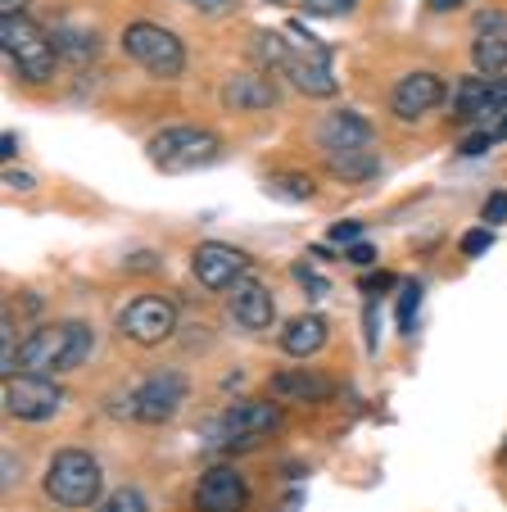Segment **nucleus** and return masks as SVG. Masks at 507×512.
I'll list each match as a JSON object with an SVG mask.
<instances>
[{"mask_svg":"<svg viewBox=\"0 0 507 512\" xmlns=\"http://www.w3.org/2000/svg\"><path fill=\"white\" fill-rule=\"evenodd\" d=\"M191 272L204 290H231L245 281L249 259H245V250H236V245L204 241V245H195V254H191Z\"/></svg>","mask_w":507,"mask_h":512,"instance_id":"12","label":"nucleus"},{"mask_svg":"<svg viewBox=\"0 0 507 512\" xmlns=\"http://www.w3.org/2000/svg\"><path fill=\"white\" fill-rule=\"evenodd\" d=\"M313 141L322 150V159H335V155H358V150H372L376 145V132L363 114L354 109H335V114H322L313 127Z\"/></svg>","mask_w":507,"mask_h":512,"instance_id":"10","label":"nucleus"},{"mask_svg":"<svg viewBox=\"0 0 507 512\" xmlns=\"http://www.w3.org/2000/svg\"><path fill=\"white\" fill-rule=\"evenodd\" d=\"M480 223H485V227L507 223V191H494V195H489L485 209H480Z\"/></svg>","mask_w":507,"mask_h":512,"instance_id":"28","label":"nucleus"},{"mask_svg":"<svg viewBox=\"0 0 507 512\" xmlns=\"http://www.w3.org/2000/svg\"><path fill=\"white\" fill-rule=\"evenodd\" d=\"M335 177H345V182H367L376 173V150H358V155H335L326 159Z\"/></svg>","mask_w":507,"mask_h":512,"instance_id":"21","label":"nucleus"},{"mask_svg":"<svg viewBox=\"0 0 507 512\" xmlns=\"http://www.w3.org/2000/svg\"><path fill=\"white\" fill-rule=\"evenodd\" d=\"M14 155H19V136H0V159H14Z\"/></svg>","mask_w":507,"mask_h":512,"instance_id":"35","label":"nucleus"},{"mask_svg":"<svg viewBox=\"0 0 507 512\" xmlns=\"http://www.w3.org/2000/svg\"><path fill=\"white\" fill-rule=\"evenodd\" d=\"M50 37H55L59 55H68V59H91V55H96V41H91V32H77L73 23H64V28L50 32Z\"/></svg>","mask_w":507,"mask_h":512,"instance_id":"22","label":"nucleus"},{"mask_svg":"<svg viewBox=\"0 0 507 512\" xmlns=\"http://www.w3.org/2000/svg\"><path fill=\"white\" fill-rule=\"evenodd\" d=\"M268 390L277 404H322V399H331L335 386H331V377H322V372L281 368V372H272Z\"/></svg>","mask_w":507,"mask_h":512,"instance_id":"16","label":"nucleus"},{"mask_svg":"<svg viewBox=\"0 0 507 512\" xmlns=\"http://www.w3.org/2000/svg\"><path fill=\"white\" fill-rule=\"evenodd\" d=\"M118 327H123V336L136 340V345H163V340L177 331V309H173V300H163V295H136L123 309Z\"/></svg>","mask_w":507,"mask_h":512,"instance_id":"11","label":"nucleus"},{"mask_svg":"<svg viewBox=\"0 0 507 512\" xmlns=\"http://www.w3.org/2000/svg\"><path fill=\"white\" fill-rule=\"evenodd\" d=\"M96 512H150V508H145V494H141V490L123 485V490H114L109 499H100Z\"/></svg>","mask_w":507,"mask_h":512,"instance_id":"24","label":"nucleus"},{"mask_svg":"<svg viewBox=\"0 0 507 512\" xmlns=\"http://www.w3.org/2000/svg\"><path fill=\"white\" fill-rule=\"evenodd\" d=\"M277 426H281V404L277 399H236V404L222 413L218 440H222V449L240 454V449L263 445Z\"/></svg>","mask_w":507,"mask_h":512,"instance_id":"7","label":"nucleus"},{"mask_svg":"<svg viewBox=\"0 0 507 512\" xmlns=\"http://www.w3.org/2000/svg\"><path fill=\"white\" fill-rule=\"evenodd\" d=\"M295 281L308 290V300H331V281H322L308 263H295Z\"/></svg>","mask_w":507,"mask_h":512,"instance_id":"26","label":"nucleus"},{"mask_svg":"<svg viewBox=\"0 0 507 512\" xmlns=\"http://www.w3.org/2000/svg\"><path fill=\"white\" fill-rule=\"evenodd\" d=\"M263 5H304V0H263Z\"/></svg>","mask_w":507,"mask_h":512,"instance_id":"38","label":"nucleus"},{"mask_svg":"<svg viewBox=\"0 0 507 512\" xmlns=\"http://www.w3.org/2000/svg\"><path fill=\"white\" fill-rule=\"evenodd\" d=\"M222 105L236 109V114H259V109L277 105V87L263 73H236V78L222 87Z\"/></svg>","mask_w":507,"mask_h":512,"instance_id":"18","label":"nucleus"},{"mask_svg":"<svg viewBox=\"0 0 507 512\" xmlns=\"http://www.w3.org/2000/svg\"><path fill=\"white\" fill-rule=\"evenodd\" d=\"M123 50L136 68H145L150 78H182L186 73V46L177 32H168L163 23L150 19H136L123 28Z\"/></svg>","mask_w":507,"mask_h":512,"instance_id":"5","label":"nucleus"},{"mask_svg":"<svg viewBox=\"0 0 507 512\" xmlns=\"http://www.w3.org/2000/svg\"><path fill=\"white\" fill-rule=\"evenodd\" d=\"M91 354V327L87 322H46L32 327L19 340V372H37V377H55V372L82 368Z\"/></svg>","mask_w":507,"mask_h":512,"instance_id":"1","label":"nucleus"},{"mask_svg":"<svg viewBox=\"0 0 507 512\" xmlns=\"http://www.w3.org/2000/svg\"><path fill=\"white\" fill-rule=\"evenodd\" d=\"M249 508V485L236 467L218 463L200 476L195 485V512H245Z\"/></svg>","mask_w":507,"mask_h":512,"instance_id":"14","label":"nucleus"},{"mask_svg":"<svg viewBox=\"0 0 507 512\" xmlns=\"http://www.w3.org/2000/svg\"><path fill=\"white\" fill-rule=\"evenodd\" d=\"M195 10H222V5H227V0H191Z\"/></svg>","mask_w":507,"mask_h":512,"instance_id":"37","label":"nucleus"},{"mask_svg":"<svg viewBox=\"0 0 507 512\" xmlns=\"http://www.w3.org/2000/svg\"><path fill=\"white\" fill-rule=\"evenodd\" d=\"M268 195H272V200L308 204L317 195V186H313V177H304V173H272L268 177Z\"/></svg>","mask_w":507,"mask_h":512,"instance_id":"20","label":"nucleus"},{"mask_svg":"<svg viewBox=\"0 0 507 512\" xmlns=\"http://www.w3.org/2000/svg\"><path fill=\"white\" fill-rule=\"evenodd\" d=\"M489 145H494V141H489L485 132H476V136H467V141H462V155H485Z\"/></svg>","mask_w":507,"mask_h":512,"instance_id":"31","label":"nucleus"},{"mask_svg":"<svg viewBox=\"0 0 507 512\" xmlns=\"http://www.w3.org/2000/svg\"><path fill=\"white\" fill-rule=\"evenodd\" d=\"M390 286H394V277H390V272H376V277L367 281L363 290H367V295H372V300H376V295H381V290H390Z\"/></svg>","mask_w":507,"mask_h":512,"instance_id":"32","label":"nucleus"},{"mask_svg":"<svg viewBox=\"0 0 507 512\" xmlns=\"http://www.w3.org/2000/svg\"><path fill=\"white\" fill-rule=\"evenodd\" d=\"M105 490V472H100L96 454L87 449H59L46 467V494L59 508H91Z\"/></svg>","mask_w":507,"mask_h":512,"instance_id":"4","label":"nucleus"},{"mask_svg":"<svg viewBox=\"0 0 507 512\" xmlns=\"http://www.w3.org/2000/svg\"><path fill=\"white\" fill-rule=\"evenodd\" d=\"M64 386L55 377H37V372H14L5 377V413L14 422H28V426H41L64 408Z\"/></svg>","mask_w":507,"mask_h":512,"instance_id":"8","label":"nucleus"},{"mask_svg":"<svg viewBox=\"0 0 507 512\" xmlns=\"http://www.w3.org/2000/svg\"><path fill=\"white\" fill-rule=\"evenodd\" d=\"M449 96V87H444L440 73H431V68H417V73H408V78L394 82L390 91V114L399 118V123H417V118H426L440 100Z\"/></svg>","mask_w":507,"mask_h":512,"instance_id":"13","label":"nucleus"},{"mask_svg":"<svg viewBox=\"0 0 507 512\" xmlns=\"http://www.w3.org/2000/svg\"><path fill=\"white\" fill-rule=\"evenodd\" d=\"M5 186H14V191H32V177L28 173H14V168H10V173H5Z\"/></svg>","mask_w":507,"mask_h":512,"instance_id":"34","label":"nucleus"},{"mask_svg":"<svg viewBox=\"0 0 507 512\" xmlns=\"http://www.w3.org/2000/svg\"><path fill=\"white\" fill-rule=\"evenodd\" d=\"M231 318H236L245 331L272 327V318H277L272 290L263 286V281H240V286H231Z\"/></svg>","mask_w":507,"mask_h":512,"instance_id":"17","label":"nucleus"},{"mask_svg":"<svg viewBox=\"0 0 507 512\" xmlns=\"http://www.w3.org/2000/svg\"><path fill=\"white\" fill-rule=\"evenodd\" d=\"M426 5H431L435 14H453V10H462L467 0H426Z\"/></svg>","mask_w":507,"mask_h":512,"instance_id":"36","label":"nucleus"},{"mask_svg":"<svg viewBox=\"0 0 507 512\" xmlns=\"http://www.w3.org/2000/svg\"><path fill=\"white\" fill-rule=\"evenodd\" d=\"M358 236H363V223H354V218H349V223H335V227H331V241H335V245H358Z\"/></svg>","mask_w":507,"mask_h":512,"instance_id":"29","label":"nucleus"},{"mask_svg":"<svg viewBox=\"0 0 507 512\" xmlns=\"http://www.w3.org/2000/svg\"><path fill=\"white\" fill-rule=\"evenodd\" d=\"M326 322L317 318V313H304V318H290L286 331H281V349H286L290 358H313L317 349L326 345Z\"/></svg>","mask_w":507,"mask_h":512,"instance_id":"19","label":"nucleus"},{"mask_svg":"<svg viewBox=\"0 0 507 512\" xmlns=\"http://www.w3.org/2000/svg\"><path fill=\"white\" fill-rule=\"evenodd\" d=\"M286 37L290 41H286V50H281V59H277L272 73H286L290 87L304 91L308 100H331L335 91H340L335 68H331V50H326L317 37H308L304 28H295V23H290Z\"/></svg>","mask_w":507,"mask_h":512,"instance_id":"3","label":"nucleus"},{"mask_svg":"<svg viewBox=\"0 0 507 512\" xmlns=\"http://www.w3.org/2000/svg\"><path fill=\"white\" fill-rule=\"evenodd\" d=\"M0 46H5L14 73H19L23 82L55 78V59H59L55 37H50L41 23H32L28 14H23V19H0Z\"/></svg>","mask_w":507,"mask_h":512,"instance_id":"6","label":"nucleus"},{"mask_svg":"<svg viewBox=\"0 0 507 512\" xmlns=\"http://www.w3.org/2000/svg\"><path fill=\"white\" fill-rule=\"evenodd\" d=\"M489 245H494V227H471V232L458 241V250H462V259H476V254H485Z\"/></svg>","mask_w":507,"mask_h":512,"instance_id":"27","label":"nucleus"},{"mask_svg":"<svg viewBox=\"0 0 507 512\" xmlns=\"http://www.w3.org/2000/svg\"><path fill=\"white\" fill-rule=\"evenodd\" d=\"M28 0H0V19H23Z\"/></svg>","mask_w":507,"mask_h":512,"instance_id":"33","label":"nucleus"},{"mask_svg":"<svg viewBox=\"0 0 507 512\" xmlns=\"http://www.w3.org/2000/svg\"><path fill=\"white\" fill-rule=\"evenodd\" d=\"M349 263H358V268H372L376 250H372V245H349Z\"/></svg>","mask_w":507,"mask_h":512,"instance_id":"30","label":"nucleus"},{"mask_svg":"<svg viewBox=\"0 0 507 512\" xmlns=\"http://www.w3.org/2000/svg\"><path fill=\"white\" fill-rule=\"evenodd\" d=\"M471 64L480 73H503L507 68V14L503 10H480L476 32H471Z\"/></svg>","mask_w":507,"mask_h":512,"instance_id":"15","label":"nucleus"},{"mask_svg":"<svg viewBox=\"0 0 507 512\" xmlns=\"http://www.w3.org/2000/svg\"><path fill=\"white\" fill-rule=\"evenodd\" d=\"M150 164L168 177H182V173H200V168H213L222 159V136L209 132V127H195V123H182V127H163V132L150 136Z\"/></svg>","mask_w":507,"mask_h":512,"instance_id":"2","label":"nucleus"},{"mask_svg":"<svg viewBox=\"0 0 507 512\" xmlns=\"http://www.w3.org/2000/svg\"><path fill=\"white\" fill-rule=\"evenodd\" d=\"M191 399V381L186 372L177 368H159L132 390V417L145 426H159V422H173L182 413V404Z\"/></svg>","mask_w":507,"mask_h":512,"instance_id":"9","label":"nucleus"},{"mask_svg":"<svg viewBox=\"0 0 507 512\" xmlns=\"http://www.w3.org/2000/svg\"><path fill=\"white\" fill-rule=\"evenodd\" d=\"M417 309H421V281H403V290H399V331L403 336H412L417 331Z\"/></svg>","mask_w":507,"mask_h":512,"instance_id":"23","label":"nucleus"},{"mask_svg":"<svg viewBox=\"0 0 507 512\" xmlns=\"http://www.w3.org/2000/svg\"><path fill=\"white\" fill-rule=\"evenodd\" d=\"M498 467H507V440H503V449H498Z\"/></svg>","mask_w":507,"mask_h":512,"instance_id":"39","label":"nucleus"},{"mask_svg":"<svg viewBox=\"0 0 507 512\" xmlns=\"http://www.w3.org/2000/svg\"><path fill=\"white\" fill-rule=\"evenodd\" d=\"M354 5L358 0H304V14L308 19H345Z\"/></svg>","mask_w":507,"mask_h":512,"instance_id":"25","label":"nucleus"}]
</instances>
